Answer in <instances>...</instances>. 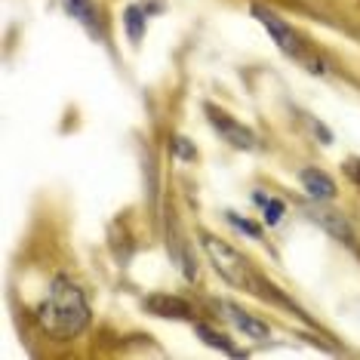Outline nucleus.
Wrapping results in <instances>:
<instances>
[{
  "label": "nucleus",
  "mask_w": 360,
  "mask_h": 360,
  "mask_svg": "<svg viewBox=\"0 0 360 360\" xmlns=\"http://www.w3.org/2000/svg\"><path fill=\"white\" fill-rule=\"evenodd\" d=\"M173 148H176V154H179L182 160H194V158H198V151H194L191 145H188V139H182V136H179L176 142H173Z\"/></svg>",
  "instance_id": "14"
},
{
  "label": "nucleus",
  "mask_w": 360,
  "mask_h": 360,
  "mask_svg": "<svg viewBox=\"0 0 360 360\" xmlns=\"http://www.w3.org/2000/svg\"><path fill=\"white\" fill-rule=\"evenodd\" d=\"M145 308L154 317H169V321H191L194 317L191 302H185L182 296H169V292H151L145 299Z\"/></svg>",
  "instance_id": "5"
},
{
  "label": "nucleus",
  "mask_w": 360,
  "mask_h": 360,
  "mask_svg": "<svg viewBox=\"0 0 360 360\" xmlns=\"http://www.w3.org/2000/svg\"><path fill=\"white\" fill-rule=\"evenodd\" d=\"M225 216H228V222H231V225L237 228V231L250 234L252 240H259V237H262V228H259L256 222H250V219H240V216H237V212H225Z\"/></svg>",
  "instance_id": "13"
},
{
  "label": "nucleus",
  "mask_w": 360,
  "mask_h": 360,
  "mask_svg": "<svg viewBox=\"0 0 360 360\" xmlns=\"http://www.w3.org/2000/svg\"><path fill=\"white\" fill-rule=\"evenodd\" d=\"M65 6H68V13L75 15L80 25H86L89 31H96V25H99V13H96L93 0H65Z\"/></svg>",
  "instance_id": "9"
},
{
  "label": "nucleus",
  "mask_w": 360,
  "mask_h": 360,
  "mask_svg": "<svg viewBox=\"0 0 360 360\" xmlns=\"http://www.w3.org/2000/svg\"><path fill=\"white\" fill-rule=\"evenodd\" d=\"M252 15L262 22V28L268 31V34L274 37V44L281 46V50L286 53V56H292V59H299L302 65H305L308 71H314V75H326V68H323V62L321 59H314V56L308 53V46H302V40H299V34L292 31L286 22L281 19L277 13H271V10H265V6H252Z\"/></svg>",
  "instance_id": "3"
},
{
  "label": "nucleus",
  "mask_w": 360,
  "mask_h": 360,
  "mask_svg": "<svg viewBox=\"0 0 360 360\" xmlns=\"http://www.w3.org/2000/svg\"><path fill=\"white\" fill-rule=\"evenodd\" d=\"M345 176L354 182L357 188H360V158H351V160H345Z\"/></svg>",
  "instance_id": "15"
},
{
  "label": "nucleus",
  "mask_w": 360,
  "mask_h": 360,
  "mask_svg": "<svg viewBox=\"0 0 360 360\" xmlns=\"http://www.w3.org/2000/svg\"><path fill=\"white\" fill-rule=\"evenodd\" d=\"M207 117H210L212 129H216V133L222 136L228 145H234V148H240V151H252V148H256V136H252V129H247L243 124H237L231 114H225L222 108H216V105H207Z\"/></svg>",
  "instance_id": "4"
},
{
  "label": "nucleus",
  "mask_w": 360,
  "mask_h": 360,
  "mask_svg": "<svg viewBox=\"0 0 360 360\" xmlns=\"http://www.w3.org/2000/svg\"><path fill=\"white\" fill-rule=\"evenodd\" d=\"M34 321L46 335L59 342H68L80 335L89 323V302L86 292L80 290L77 281H71L68 274L53 277L50 286H46L44 299L37 302L34 308Z\"/></svg>",
  "instance_id": "1"
},
{
  "label": "nucleus",
  "mask_w": 360,
  "mask_h": 360,
  "mask_svg": "<svg viewBox=\"0 0 360 360\" xmlns=\"http://www.w3.org/2000/svg\"><path fill=\"white\" fill-rule=\"evenodd\" d=\"M194 330H198V335H200V339L203 342H207V345H212V348H219V351H225V354H240V348H234L231 345V342H228L225 339V335L222 333H216V330H210V326L207 323H194Z\"/></svg>",
  "instance_id": "10"
},
{
  "label": "nucleus",
  "mask_w": 360,
  "mask_h": 360,
  "mask_svg": "<svg viewBox=\"0 0 360 360\" xmlns=\"http://www.w3.org/2000/svg\"><path fill=\"white\" fill-rule=\"evenodd\" d=\"M127 31H129V40L139 44L145 34V10L142 6H129L127 10Z\"/></svg>",
  "instance_id": "12"
},
{
  "label": "nucleus",
  "mask_w": 360,
  "mask_h": 360,
  "mask_svg": "<svg viewBox=\"0 0 360 360\" xmlns=\"http://www.w3.org/2000/svg\"><path fill=\"white\" fill-rule=\"evenodd\" d=\"M200 243H203V252H207V259L212 262V268H216V274H222L228 283L240 286V290L256 292V296H262V299L271 296L277 302H283L281 292H277L271 283L262 281V277L256 274V268L250 265V259H243L234 247H228L225 240H219V237H212V234H203Z\"/></svg>",
  "instance_id": "2"
},
{
  "label": "nucleus",
  "mask_w": 360,
  "mask_h": 360,
  "mask_svg": "<svg viewBox=\"0 0 360 360\" xmlns=\"http://www.w3.org/2000/svg\"><path fill=\"white\" fill-rule=\"evenodd\" d=\"M299 182H302V188L308 191L311 200H335V182L323 173V169L305 167V169L299 173Z\"/></svg>",
  "instance_id": "6"
},
{
  "label": "nucleus",
  "mask_w": 360,
  "mask_h": 360,
  "mask_svg": "<svg viewBox=\"0 0 360 360\" xmlns=\"http://www.w3.org/2000/svg\"><path fill=\"white\" fill-rule=\"evenodd\" d=\"M225 311H228V317H231V323L240 330L243 335H250V339H256V342H265V339H271V326L268 323H262V321H256V317H250L247 311H240L237 305H222Z\"/></svg>",
  "instance_id": "7"
},
{
  "label": "nucleus",
  "mask_w": 360,
  "mask_h": 360,
  "mask_svg": "<svg viewBox=\"0 0 360 360\" xmlns=\"http://www.w3.org/2000/svg\"><path fill=\"white\" fill-rule=\"evenodd\" d=\"M311 219L314 222H321L326 231L330 234H335L339 240H348L351 243V237H354V231H351V225H348V219L345 216H339V212H330V210H311Z\"/></svg>",
  "instance_id": "8"
},
{
  "label": "nucleus",
  "mask_w": 360,
  "mask_h": 360,
  "mask_svg": "<svg viewBox=\"0 0 360 360\" xmlns=\"http://www.w3.org/2000/svg\"><path fill=\"white\" fill-rule=\"evenodd\" d=\"M252 200L262 207V212H265V222L268 225H277L283 219V212H286V207H283V200H277V198H265V194H252Z\"/></svg>",
  "instance_id": "11"
}]
</instances>
